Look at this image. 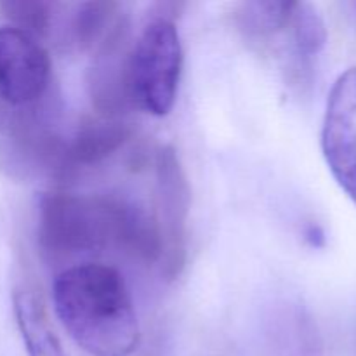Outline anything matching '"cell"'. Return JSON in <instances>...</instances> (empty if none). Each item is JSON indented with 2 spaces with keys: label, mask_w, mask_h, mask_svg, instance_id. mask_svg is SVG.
Listing matches in <instances>:
<instances>
[{
  "label": "cell",
  "mask_w": 356,
  "mask_h": 356,
  "mask_svg": "<svg viewBox=\"0 0 356 356\" xmlns=\"http://www.w3.org/2000/svg\"><path fill=\"white\" fill-rule=\"evenodd\" d=\"M52 301L63 329L90 356H131L138 350V315L117 268L90 261L61 271Z\"/></svg>",
  "instance_id": "cell-1"
},
{
  "label": "cell",
  "mask_w": 356,
  "mask_h": 356,
  "mask_svg": "<svg viewBox=\"0 0 356 356\" xmlns=\"http://www.w3.org/2000/svg\"><path fill=\"white\" fill-rule=\"evenodd\" d=\"M129 200L115 195L51 191L38 205V245L52 259L120 247Z\"/></svg>",
  "instance_id": "cell-2"
},
{
  "label": "cell",
  "mask_w": 356,
  "mask_h": 356,
  "mask_svg": "<svg viewBox=\"0 0 356 356\" xmlns=\"http://www.w3.org/2000/svg\"><path fill=\"white\" fill-rule=\"evenodd\" d=\"M183 45L179 31L170 17L149 21L131 47L129 90L132 106L155 117H165L177 99Z\"/></svg>",
  "instance_id": "cell-3"
},
{
  "label": "cell",
  "mask_w": 356,
  "mask_h": 356,
  "mask_svg": "<svg viewBox=\"0 0 356 356\" xmlns=\"http://www.w3.org/2000/svg\"><path fill=\"white\" fill-rule=\"evenodd\" d=\"M191 190L179 156L163 146L155 159V221L162 240V273L167 280L179 277L186 264L188 216Z\"/></svg>",
  "instance_id": "cell-4"
},
{
  "label": "cell",
  "mask_w": 356,
  "mask_h": 356,
  "mask_svg": "<svg viewBox=\"0 0 356 356\" xmlns=\"http://www.w3.org/2000/svg\"><path fill=\"white\" fill-rule=\"evenodd\" d=\"M51 86V58L38 38L10 24L0 26V99L10 110L42 103Z\"/></svg>",
  "instance_id": "cell-5"
},
{
  "label": "cell",
  "mask_w": 356,
  "mask_h": 356,
  "mask_svg": "<svg viewBox=\"0 0 356 356\" xmlns=\"http://www.w3.org/2000/svg\"><path fill=\"white\" fill-rule=\"evenodd\" d=\"M320 145L334 179L356 205V66L344 70L330 89Z\"/></svg>",
  "instance_id": "cell-6"
},
{
  "label": "cell",
  "mask_w": 356,
  "mask_h": 356,
  "mask_svg": "<svg viewBox=\"0 0 356 356\" xmlns=\"http://www.w3.org/2000/svg\"><path fill=\"white\" fill-rule=\"evenodd\" d=\"M127 21L120 17L106 40L94 51V61L89 68L90 99L101 117L118 118L132 106L129 90V56Z\"/></svg>",
  "instance_id": "cell-7"
},
{
  "label": "cell",
  "mask_w": 356,
  "mask_h": 356,
  "mask_svg": "<svg viewBox=\"0 0 356 356\" xmlns=\"http://www.w3.org/2000/svg\"><path fill=\"white\" fill-rule=\"evenodd\" d=\"M132 131L118 118H86L72 138H66L63 179L110 159L131 139Z\"/></svg>",
  "instance_id": "cell-8"
},
{
  "label": "cell",
  "mask_w": 356,
  "mask_h": 356,
  "mask_svg": "<svg viewBox=\"0 0 356 356\" xmlns=\"http://www.w3.org/2000/svg\"><path fill=\"white\" fill-rule=\"evenodd\" d=\"M16 325L28 356H68L54 332L45 306L28 289H17L13 296Z\"/></svg>",
  "instance_id": "cell-9"
},
{
  "label": "cell",
  "mask_w": 356,
  "mask_h": 356,
  "mask_svg": "<svg viewBox=\"0 0 356 356\" xmlns=\"http://www.w3.org/2000/svg\"><path fill=\"white\" fill-rule=\"evenodd\" d=\"M118 3L106 0H92L73 6L66 19L65 37L70 45L79 51H96L120 21Z\"/></svg>",
  "instance_id": "cell-10"
},
{
  "label": "cell",
  "mask_w": 356,
  "mask_h": 356,
  "mask_svg": "<svg viewBox=\"0 0 356 356\" xmlns=\"http://www.w3.org/2000/svg\"><path fill=\"white\" fill-rule=\"evenodd\" d=\"M292 7L294 2H278V0L243 2L236 7L235 19L240 30L249 37H270L287 28Z\"/></svg>",
  "instance_id": "cell-11"
},
{
  "label": "cell",
  "mask_w": 356,
  "mask_h": 356,
  "mask_svg": "<svg viewBox=\"0 0 356 356\" xmlns=\"http://www.w3.org/2000/svg\"><path fill=\"white\" fill-rule=\"evenodd\" d=\"M287 28H291L294 47L302 59L315 58L325 47L327 24L313 3L294 2Z\"/></svg>",
  "instance_id": "cell-12"
},
{
  "label": "cell",
  "mask_w": 356,
  "mask_h": 356,
  "mask_svg": "<svg viewBox=\"0 0 356 356\" xmlns=\"http://www.w3.org/2000/svg\"><path fill=\"white\" fill-rule=\"evenodd\" d=\"M59 3L44 0H0V14L10 26L26 31L31 37H47L54 28Z\"/></svg>",
  "instance_id": "cell-13"
},
{
  "label": "cell",
  "mask_w": 356,
  "mask_h": 356,
  "mask_svg": "<svg viewBox=\"0 0 356 356\" xmlns=\"http://www.w3.org/2000/svg\"><path fill=\"white\" fill-rule=\"evenodd\" d=\"M306 238L312 243L313 247H322L325 243V235H323L322 228L316 225H312L308 229H306Z\"/></svg>",
  "instance_id": "cell-14"
},
{
  "label": "cell",
  "mask_w": 356,
  "mask_h": 356,
  "mask_svg": "<svg viewBox=\"0 0 356 356\" xmlns=\"http://www.w3.org/2000/svg\"><path fill=\"white\" fill-rule=\"evenodd\" d=\"M13 113L14 110H10L9 106H7L6 103H3L2 99H0V134H6L7 127H9L10 124V118H13Z\"/></svg>",
  "instance_id": "cell-15"
},
{
  "label": "cell",
  "mask_w": 356,
  "mask_h": 356,
  "mask_svg": "<svg viewBox=\"0 0 356 356\" xmlns=\"http://www.w3.org/2000/svg\"><path fill=\"white\" fill-rule=\"evenodd\" d=\"M305 356H320V350H318V344L315 343V339H309L308 348H306Z\"/></svg>",
  "instance_id": "cell-16"
},
{
  "label": "cell",
  "mask_w": 356,
  "mask_h": 356,
  "mask_svg": "<svg viewBox=\"0 0 356 356\" xmlns=\"http://www.w3.org/2000/svg\"><path fill=\"white\" fill-rule=\"evenodd\" d=\"M355 9H356V3H355Z\"/></svg>",
  "instance_id": "cell-17"
}]
</instances>
